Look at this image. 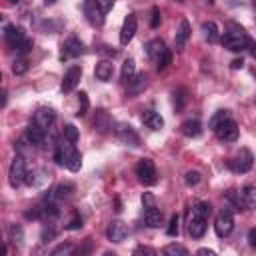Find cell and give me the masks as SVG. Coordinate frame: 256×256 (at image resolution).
Listing matches in <instances>:
<instances>
[{
  "label": "cell",
  "instance_id": "cell-1",
  "mask_svg": "<svg viewBox=\"0 0 256 256\" xmlns=\"http://www.w3.org/2000/svg\"><path fill=\"white\" fill-rule=\"evenodd\" d=\"M250 44H252V38L244 32V28H240L236 24H232L230 30L222 36V46L228 48L230 52H242V50L250 48Z\"/></svg>",
  "mask_w": 256,
  "mask_h": 256
},
{
  "label": "cell",
  "instance_id": "cell-2",
  "mask_svg": "<svg viewBox=\"0 0 256 256\" xmlns=\"http://www.w3.org/2000/svg\"><path fill=\"white\" fill-rule=\"evenodd\" d=\"M146 54H148V58L154 62L156 70H164V68L170 64V60H172L170 50L166 48V44H164L160 38H154V40H150V42L146 44Z\"/></svg>",
  "mask_w": 256,
  "mask_h": 256
},
{
  "label": "cell",
  "instance_id": "cell-3",
  "mask_svg": "<svg viewBox=\"0 0 256 256\" xmlns=\"http://www.w3.org/2000/svg\"><path fill=\"white\" fill-rule=\"evenodd\" d=\"M56 162H58L60 166H66V168L72 170V172H78L80 166H82V156H80V152L72 146V142H68V144L58 146V150H56Z\"/></svg>",
  "mask_w": 256,
  "mask_h": 256
},
{
  "label": "cell",
  "instance_id": "cell-4",
  "mask_svg": "<svg viewBox=\"0 0 256 256\" xmlns=\"http://www.w3.org/2000/svg\"><path fill=\"white\" fill-rule=\"evenodd\" d=\"M26 162L22 156H16L10 164V170H8V182L12 188H18L22 182H26Z\"/></svg>",
  "mask_w": 256,
  "mask_h": 256
},
{
  "label": "cell",
  "instance_id": "cell-5",
  "mask_svg": "<svg viewBox=\"0 0 256 256\" xmlns=\"http://www.w3.org/2000/svg\"><path fill=\"white\" fill-rule=\"evenodd\" d=\"M136 176L140 180V184L144 186H152L156 182V166L150 158H142L138 164H136Z\"/></svg>",
  "mask_w": 256,
  "mask_h": 256
},
{
  "label": "cell",
  "instance_id": "cell-6",
  "mask_svg": "<svg viewBox=\"0 0 256 256\" xmlns=\"http://www.w3.org/2000/svg\"><path fill=\"white\" fill-rule=\"evenodd\" d=\"M216 136L224 142H234L238 138V124L232 120V118H226L224 122H220L216 128H214Z\"/></svg>",
  "mask_w": 256,
  "mask_h": 256
},
{
  "label": "cell",
  "instance_id": "cell-7",
  "mask_svg": "<svg viewBox=\"0 0 256 256\" xmlns=\"http://www.w3.org/2000/svg\"><path fill=\"white\" fill-rule=\"evenodd\" d=\"M232 228H234V216H232V212H230V210H222V212L216 216V222H214L216 234H218L220 238H224V236H228V234L232 232Z\"/></svg>",
  "mask_w": 256,
  "mask_h": 256
},
{
  "label": "cell",
  "instance_id": "cell-8",
  "mask_svg": "<svg viewBox=\"0 0 256 256\" xmlns=\"http://www.w3.org/2000/svg\"><path fill=\"white\" fill-rule=\"evenodd\" d=\"M84 52V44L82 40H78L76 36H70L64 44H62V52H60V60H68V58H76Z\"/></svg>",
  "mask_w": 256,
  "mask_h": 256
},
{
  "label": "cell",
  "instance_id": "cell-9",
  "mask_svg": "<svg viewBox=\"0 0 256 256\" xmlns=\"http://www.w3.org/2000/svg\"><path fill=\"white\" fill-rule=\"evenodd\" d=\"M116 136L124 142V144H128V146H140V136L134 132V128L132 126H128V124H124V122H120V124H116Z\"/></svg>",
  "mask_w": 256,
  "mask_h": 256
},
{
  "label": "cell",
  "instance_id": "cell-10",
  "mask_svg": "<svg viewBox=\"0 0 256 256\" xmlns=\"http://www.w3.org/2000/svg\"><path fill=\"white\" fill-rule=\"evenodd\" d=\"M252 164H254V158H252V152H250L248 148H240L236 160L230 162V166H232L236 172H240V174L248 172V170L252 168Z\"/></svg>",
  "mask_w": 256,
  "mask_h": 256
},
{
  "label": "cell",
  "instance_id": "cell-11",
  "mask_svg": "<svg viewBox=\"0 0 256 256\" xmlns=\"http://www.w3.org/2000/svg\"><path fill=\"white\" fill-rule=\"evenodd\" d=\"M206 220L208 218H204V216H200L198 212L192 210V214L188 218V234L192 238H202L204 232H206Z\"/></svg>",
  "mask_w": 256,
  "mask_h": 256
},
{
  "label": "cell",
  "instance_id": "cell-12",
  "mask_svg": "<svg viewBox=\"0 0 256 256\" xmlns=\"http://www.w3.org/2000/svg\"><path fill=\"white\" fill-rule=\"evenodd\" d=\"M106 236H108V240L110 242H122V240H126V236H128V226L122 222V220H112L110 224H108V228H106Z\"/></svg>",
  "mask_w": 256,
  "mask_h": 256
},
{
  "label": "cell",
  "instance_id": "cell-13",
  "mask_svg": "<svg viewBox=\"0 0 256 256\" xmlns=\"http://www.w3.org/2000/svg\"><path fill=\"white\" fill-rule=\"evenodd\" d=\"M80 78H82V68L78 64L70 66L66 70V74H64V80H62V92H72L78 86Z\"/></svg>",
  "mask_w": 256,
  "mask_h": 256
},
{
  "label": "cell",
  "instance_id": "cell-14",
  "mask_svg": "<svg viewBox=\"0 0 256 256\" xmlns=\"http://www.w3.org/2000/svg\"><path fill=\"white\" fill-rule=\"evenodd\" d=\"M84 14L92 26H102L104 24V12L96 4V0H86L84 2Z\"/></svg>",
  "mask_w": 256,
  "mask_h": 256
},
{
  "label": "cell",
  "instance_id": "cell-15",
  "mask_svg": "<svg viewBox=\"0 0 256 256\" xmlns=\"http://www.w3.org/2000/svg\"><path fill=\"white\" fill-rule=\"evenodd\" d=\"M136 26H138L136 14H128V16L124 18V24H122V30H120V44H128V42L134 38Z\"/></svg>",
  "mask_w": 256,
  "mask_h": 256
},
{
  "label": "cell",
  "instance_id": "cell-16",
  "mask_svg": "<svg viewBox=\"0 0 256 256\" xmlns=\"http://www.w3.org/2000/svg\"><path fill=\"white\" fill-rule=\"evenodd\" d=\"M24 136L28 138V142H30L32 146H36V148H44L46 134H44V128H40L38 124H30V126L26 128V134H24Z\"/></svg>",
  "mask_w": 256,
  "mask_h": 256
},
{
  "label": "cell",
  "instance_id": "cell-17",
  "mask_svg": "<svg viewBox=\"0 0 256 256\" xmlns=\"http://www.w3.org/2000/svg\"><path fill=\"white\" fill-rule=\"evenodd\" d=\"M54 122V110L48 108V106H40L36 112H34V124H38L40 128H50Z\"/></svg>",
  "mask_w": 256,
  "mask_h": 256
},
{
  "label": "cell",
  "instance_id": "cell-18",
  "mask_svg": "<svg viewBox=\"0 0 256 256\" xmlns=\"http://www.w3.org/2000/svg\"><path fill=\"white\" fill-rule=\"evenodd\" d=\"M126 86H128V96H136V94L144 92V88L148 86V76L144 72H138L130 78V82Z\"/></svg>",
  "mask_w": 256,
  "mask_h": 256
},
{
  "label": "cell",
  "instance_id": "cell-19",
  "mask_svg": "<svg viewBox=\"0 0 256 256\" xmlns=\"http://www.w3.org/2000/svg\"><path fill=\"white\" fill-rule=\"evenodd\" d=\"M190 32H192L190 22H188L186 18H182V20H180V26H178V30H176V38H174L176 50H182V48H184V44H186L188 38H190Z\"/></svg>",
  "mask_w": 256,
  "mask_h": 256
},
{
  "label": "cell",
  "instance_id": "cell-20",
  "mask_svg": "<svg viewBox=\"0 0 256 256\" xmlns=\"http://www.w3.org/2000/svg\"><path fill=\"white\" fill-rule=\"evenodd\" d=\"M140 120H142V124H144L146 128H150V130H160V128L164 126V118H162L158 112H154V110H144L142 116H140Z\"/></svg>",
  "mask_w": 256,
  "mask_h": 256
},
{
  "label": "cell",
  "instance_id": "cell-21",
  "mask_svg": "<svg viewBox=\"0 0 256 256\" xmlns=\"http://www.w3.org/2000/svg\"><path fill=\"white\" fill-rule=\"evenodd\" d=\"M4 38H6L8 46L16 48L24 40V28H20V26H6L4 28Z\"/></svg>",
  "mask_w": 256,
  "mask_h": 256
},
{
  "label": "cell",
  "instance_id": "cell-22",
  "mask_svg": "<svg viewBox=\"0 0 256 256\" xmlns=\"http://www.w3.org/2000/svg\"><path fill=\"white\" fill-rule=\"evenodd\" d=\"M112 74H114V66L110 60H100L94 68V76L100 80V82H108L112 80Z\"/></svg>",
  "mask_w": 256,
  "mask_h": 256
},
{
  "label": "cell",
  "instance_id": "cell-23",
  "mask_svg": "<svg viewBox=\"0 0 256 256\" xmlns=\"http://www.w3.org/2000/svg\"><path fill=\"white\" fill-rule=\"evenodd\" d=\"M144 222H146V226H150V228H158V226H160V222H162V212L158 210L156 204L146 206V210H144Z\"/></svg>",
  "mask_w": 256,
  "mask_h": 256
},
{
  "label": "cell",
  "instance_id": "cell-24",
  "mask_svg": "<svg viewBox=\"0 0 256 256\" xmlns=\"http://www.w3.org/2000/svg\"><path fill=\"white\" fill-rule=\"evenodd\" d=\"M94 128H96L100 134H106V132L112 128V120H110V116H108V112H106V110H98V112H96Z\"/></svg>",
  "mask_w": 256,
  "mask_h": 256
},
{
  "label": "cell",
  "instance_id": "cell-25",
  "mask_svg": "<svg viewBox=\"0 0 256 256\" xmlns=\"http://www.w3.org/2000/svg\"><path fill=\"white\" fill-rule=\"evenodd\" d=\"M180 132L188 138H196V136L202 134V124L198 120H186V122L180 124Z\"/></svg>",
  "mask_w": 256,
  "mask_h": 256
},
{
  "label": "cell",
  "instance_id": "cell-26",
  "mask_svg": "<svg viewBox=\"0 0 256 256\" xmlns=\"http://www.w3.org/2000/svg\"><path fill=\"white\" fill-rule=\"evenodd\" d=\"M202 36H204V40H208V42H216V40L220 38V32H218L216 22H212V20L204 22V24H202Z\"/></svg>",
  "mask_w": 256,
  "mask_h": 256
},
{
  "label": "cell",
  "instance_id": "cell-27",
  "mask_svg": "<svg viewBox=\"0 0 256 256\" xmlns=\"http://www.w3.org/2000/svg\"><path fill=\"white\" fill-rule=\"evenodd\" d=\"M72 192H74V184H72V182H62V184H58V186L52 190V198L62 200V198L72 196Z\"/></svg>",
  "mask_w": 256,
  "mask_h": 256
},
{
  "label": "cell",
  "instance_id": "cell-28",
  "mask_svg": "<svg viewBox=\"0 0 256 256\" xmlns=\"http://www.w3.org/2000/svg\"><path fill=\"white\" fill-rule=\"evenodd\" d=\"M242 202L246 208L256 210V186H244L242 190Z\"/></svg>",
  "mask_w": 256,
  "mask_h": 256
},
{
  "label": "cell",
  "instance_id": "cell-29",
  "mask_svg": "<svg viewBox=\"0 0 256 256\" xmlns=\"http://www.w3.org/2000/svg\"><path fill=\"white\" fill-rule=\"evenodd\" d=\"M136 74V64H134V60L132 58H128L124 64H122V82L124 84H128L130 82V78Z\"/></svg>",
  "mask_w": 256,
  "mask_h": 256
},
{
  "label": "cell",
  "instance_id": "cell-30",
  "mask_svg": "<svg viewBox=\"0 0 256 256\" xmlns=\"http://www.w3.org/2000/svg\"><path fill=\"white\" fill-rule=\"evenodd\" d=\"M162 252L166 256H188V250L184 246H180V244H168V246H164Z\"/></svg>",
  "mask_w": 256,
  "mask_h": 256
},
{
  "label": "cell",
  "instance_id": "cell-31",
  "mask_svg": "<svg viewBox=\"0 0 256 256\" xmlns=\"http://www.w3.org/2000/svg\"><path fill=\"white\" fill-rule=\"evenodd\" d=\"M172 96H174V108L176 110H182L184 104H186V90L184 88H178V90L172 92Z\"/></svg>",
  "mask_w": 256,
  "mask_h": 256
},
{
  "label": "cell",
  "instance_id": "cell-32",
  "mask_svg": "<svg viewBox=\"0 0 256 256\" xmlns=\"http://www.w3.org/2000/svg\"><path fill=\"white\" fill-rule=\"evenodd\" d=\"M28 70V60L24 56H18L14 62H12V72L14 74H24Z\"/></svg>",
  "mask_w": 256,
  "mask_h": 256
},
{
  "label": "cell",
  "instance_id": "cell-33",
  "mask_svg": "<svg viewBox=\"0 0 256 256\" xmlns=\"http://www.w3.org/2000/svg\"><path fill=\"white\" fill-rule=\"evenodd\" d=\"M88 106H90L88 94H86V92H80V94H78V112H76V116H84V114L88 112Z\"/></svg>",
  "mask_w": 256,
  "mask_h": 256
},
{
  "label": "cell",
  "instance_id": "cell-34",
  "mask_svg": "<svg viewBox=\"0 0 256 256\" xmlns=\"http://www.w3.org/2000/svg\"><path fill=\"white\" fill-rule=\"evenodd\" d=\"M226 118H230V112H228V110H218V112H216V114H214V116L210 118L208 126H210L212 130H214V128H216V126H218L220 122H224Z\"/></svg>",
  "mask_w": 256,
  "mask_h": 256
},
{
  "label": "cell",
  "instance_id": "cell-35",
  "mask_svg": "<svg viewBox=\"0 0 256 256\" xmlns=\"http://www.w3.org/2000/svg\"><path fill=\"white\" fill-rule=\"evenodd\" d=\"M192 210H194V212H198V214H200V216H204V218H208V216L212 214V206H210L208 202H204V200H200V202H196Z\"/></svg>",
  "mask_w": 256,
  "mask_h": 256
},
{
  "label": "cell",
  "instance_id": "cell-36",
  "mask_svg": "<svg viewBox=\"0 0 256 256\" xmlns=\"http://www.w3.org/2000/svg\"><path fill=\"white\" fill-rule=\"evenodd\" d=\"M78 136H80V134H78V128H76L74 124H66V126H64V138H66L68 142L74 144V142L78 140Z\"/></svg>",
  "mask_w": 256,
  "mask_h": 256
},
{
  "label": "cell",
  "instance_id": "cell-37",
  "mask_svg": "<svg viewBox=\"0 0 256 256\" xmlns=\"http://www.w3.org/2000/svg\"><path fill=\"white\" fill-rule=\"evenodd\" d=\"M200 180H202V176H200L198 170H188V172L184 174V182H186L188 186H196Z\"/></svg>",
  "mask_w": 256,
  "mask_h": 256
},
{
  "label": "cell",
  "instance_id": "cell-38",
  "mask_svg": "<svg viewBox=\"0 0 256 256\" xmlns=\"http://www.w3.org/2000/svg\"><path fill=\"white\" fill-rule=\"evenodd\" d=\"M40 212H42L44 216H48V218H56V216L60 214V210H58V206H56L54 202H48L44 208H40Z\"/></svg>",
  "mask_w": 256,
  "mask_h": 256
},
{
  "label": "cell",
  "instance_id": "cell-39",
  "mask_svg": "<svg viewBox=\"0 0 256 256\" xmlns=\"http://www.w3.org/2000/svg\"><path fill=\"white\" fill-rule=\"evenodd\" d=\"M74 250V244L72 242H62V244H58L54 250H52V256H58V254H70Z\"/></svg>",
  "mask_w": 256,
  "mask_h": 256
},
{
  "label": "cell",
  "instance_id": "cell-40",
  "mask_svg": "<svg viewBox=\"0 0 256 256\" xmlns=\"http://www.w3.org/2000/svg\"><path fill=\"white\" fill-rule=\"evenodd\" d=\"M30 50H32V40H28V38H24V40L16 46V54H18V56H26Z\"/></svg>",
  "mask_w": 256,
  "mask_h": 256
},
{
  "label": "cell",
  "instance_id": "cell-41",
  "mask_svg": "<svg viewBox=\"0 0 256 256\" xmlns=\"http://www.w3.org/2000/svg\"><path fill=\"white\" fill-rule=\"evenodd\" d=\"M22 238H24L22 228H20V226H10V240H14V242L22 244Z\"/></svg>",
  "mask_w": 256,
  "mask_h": 256
},
{
  "label": "cell",
  "instance_id": "cell-42",
  "mask_svg": "<svg viewBox=\"0 0 256 256\" xmlns=\"http://www.w3.org/2000/svg\"><path fill=\"white\" fill-rule=\"evenodd\" d=\"M166 234H168V236H176V234H178V216H176V214L170 218V224H168V228H166Z\"/></svg>",
  "mask_w": 256,
  "mask_h": 256
},
{
  "label": "cell",
  "instance_id": "cell-43",
  "mask_svg": "<svg viewBox=\"0 0 256 256\" xmlns=\"http://www.w3.org/2000/svg\"><path fill=\"white\" fill-rule=\"evenodd\" d=\"M226 200H228L230 204H234V206H236V210H240V206L244 204V202H242V200L236 196V190H230V192L226 194Z\"/></svg>",
  "mask_w": 256,
  "mask_h": 256
},
{
  "label": "cell",
  "instance_id": "cell-44",
  "mask_svg": "<svg viewBox=\"0 0 256 256\" xmlns=\"http://www.w3.org/2000/svg\"><path fill=\"white\" fill-rule=\"evenodd\" d=\"M150 26H152V28H158V26H160V8H158V6H154V8H152Z\"/></svg>",
  "mask_w": 256,
  "mask_h": 256
},
{
  "label": "cell",
  "instance_id": "cell-45",
  "mask_svg": "<svg viewBox=\"0 0 256 256\" xmlns=\"http://www.w3.org/2000/svg\"><path fill=\"white\" fill-rule=\"evenodd\" d=\"M66 228H68V230H78V228H82V218H80V216H74V218L66 224Z\"/></svg>",
  "mask_w": 256,
  "mask_h": 256
},
{
  "label": "cell",
  "instance_id": "cell-46",
  "mask_svg": "<svg viewBox=\"0 0 256 256\" xmlns=\"http://www.w3.org/2000/svg\"><path fill=\"white\" fill-rule=\"evenodd\" d=\"M96 4H98V6H100V10L106 14V12L114 6V0H96Z\"/></svg>",
  "mask_w": 256,
  "mask_h": 256
},
{
  "label": "cell",
  "instance_id": "cell-47",
  "mask_svg": "<svg viewBox=\"0 0 256 256\" xmlns=\"http://www.w3.org/2000/svg\"><path fill=\"white\" fill-rule=\"evenodd\" d=\"M142 204H144V208H146V206H152V204H154V196H152L150 192H144V194H142Z\"/></svg>",
  "mask_w": 256,
  "mask_h": 256
},
{
  "label": "cell",
  "instance_id": "cell-48",
  "mask_svg": "<svg viewBox=\"0 0 256 256\" xmlns=\"http://www.w3.org/2000/svg\"><path fill=\"white\" fill-rule=\"evenodd\" d=\"M134 254H156L152 248H148V246H136L134 248Z\"/></svg>",
  "mask_w": 256,
  "mask_h": 256
},
{
  "label": "cell",
  "instance_id": "cell-49",
  "mask_svg": "<svg viewBox=\"0 0 256 256\" xmlns=\"http://www.w3.org/2000/svg\"><path fill=\"white\" fill-rule=\"evenodd\" d=\"M248 244L252 248H256V228H250V232H248Z\"/></svg>",
  "mask_w": 256,
  "mask_h": 256
},
{
  "label": "cell",
  "instance_id": "cell-50",
  "mask_svg": "<svg viewBox=\"0 0 256 256\" xmlns=\"http://www.w3.org/2000/svg\"><path fill=\"white\" fill-rule=\"evenodd\" d=\"M242 66H244L242 58H236V60H232V68H234V70H238V68H242Z\"/></svg>",
  "mask_w": 256,
  "mask_h": 256
},
{
  "label": "cell",
  "instance_id": "cell-51",
  "mask_svg": "<svg viewBox=\"0 0 256 256\" xmlns=\"http://www.w3.org/2000/svg\"><path fill=\"white\" fill-rule=\"evenodd\" d=\"M200 256H214V250H208V248H200L198 250Z\"/></svg>",
  "mask_w": 256,
  "mask_h": 256
},
{
  "label": "cell",
  "instance_id": "cell-52",
  "mask_svg": "<svg viewBox=\"0 0 256 256\" xmlns=\"http://www.w3.org/2000/svg\"><path fill=\"white\" fill-rule=\"evenodd\" d=\"M54 234H56L54 230H44V232H42V238H44V242H46V238H54Z\"/></svg>",
  "mask_w": 256,
  "mask_h": 256
},
{
  "label": "cell",
  "instance_id": "cell-53",
  "mask_svg": "<svg viewBox=\"0 0 256 256\" xmlns=\"http://www.w3.org/2000/svg\"><path fill=\"white\" fill-rule=\"evenodd\" d=\"M250 48H252V56L256 58V42H252V44H250Z\"/></svg>",
  "mask_w": 256,
  "mask_h": 256
},
{
  "label": "cell",
  "instance_id": "cell-54",
  "mask_svg": "<svg viewBox=\"0 0 256 256\" xmlns=\"http://www.w3.org/2000/svg\"><path fill=\"white\" fill-rule=\"evenodd\" d=\"M8 4H18V0H8Z\"/></svg>",
  "mask_w": 256,
  "mask_h": 256
},
{
  "label": "cell",
  "instance_id": "cell-55",
  "mask_svg": "<svg viewBox=\"0 0 256 256\" xmlns=\"http://www.w3.org/2000/svg\"><path fill=\"white\" fill-rule=\"evenodd\" d=\"M252 2H254V6H256V0H252Z\"/></svg>",
  "mask_w": 256,
  "mask_h": 256
},
{
  "label": "cell",
  "instance_id": "cell-56",
  "mask_svg": "<svg viewBox=\"0 0 256 256\" xmlns=\"http://www.w3.org/2000/svg\"><path fill=\"white\" fill-rule=\"evenodd\" d=\"M208 2H210V4H212V2H214V0H208Z\"/></svg>",
  "mask_w": 256,
  "mask_h": 256
},
{
  "label": "cell",
  "instance_id": "cell-57",
  "mask_svg": "<svg viewBox=\"0 0 256 256\" xmlns=\"http://www.w3.org/2000/svg\"><path fill=\"white\" fill-rule=\"evenodd\" d=\"M176 2H182V0H176Z\"/></svg>",
  "mask_w": 256,
  "mask_h": 256
}]
</instances>
